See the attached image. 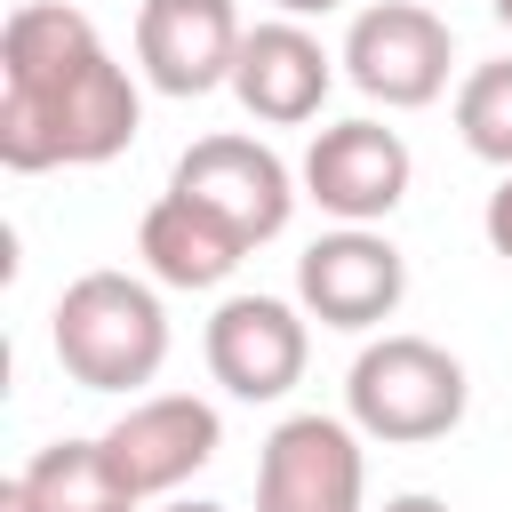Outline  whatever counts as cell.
Listing matches in <instances>:
<instances>
[{"label": "cell", "mask_w": 512, "mask_h": 512, "mask_svg": "<svg viewBox=\"0 0 512 512\" xmlns=\"http://www.w3.org/2000/svg\"><path fill=\"white\" fill-rule=\"evenodd\" d=\"M136 72L104 48L88 8L24 0L0 24V168H104L136 144Z\"/></svg>", "instance_id": "obj_1"}, {"label": "cell", "mask_w": 512, "mask_h": 512, "mask_svg": "<svg viewBox=\"0 0 512 512\" xmlns=\"http://www.w3.org/2000/svg\"><path fill=\"white\" fill-rule=\"evenodd\" d=\"M48 352L80 392H144L168 368L160 280H136V272H112V264L64 280V296L48 312Z\"/></svg>", "instance_id": "obj_2"}, {"label": "cell", "mask_w": 512, "mask_h": 512, "mask_svg": "<svg viewBox=\"0 0 512 512\" xmlns=\"http://www.w3.org/2000/svg\"><path fill=\"white\" fill-rule=\"evenodd\" d=\"M464 408H472L464 360L432 336H408V328H384L376 344H360V360L344 376V416L384 448L448 440L464 424Z\"/></svg>", "instance_id": "obj_3"}, {"label": "cell", "mask_w": 512, "mask_h": 512, "mask_svg": "<svg viewBox=\"0 0 512 512\" xmlns=\"http://www.w3.org/2000/svg\"><path fill=\"white\" fill-rule=\"evenodd\" d=\"M456 32L424 0H368L344 32V80L384 112H424L448 96Z\"/></svg>", "instance_id": "obj_4"}, {"label": "cell", "mask_w": 512, "mask_h": 512, "mask_svg": "<svg viewBox=\"0 0 512 512\" xmlns=\"http://www.w3.org/2000/svg\"><path fill=\"white\" fill-rule=\"evenodd\" d=\"M368 432L352 416H280L256 448V512H368Z\"/></svg>", "instance_id": "obj_5"}, {"label": "cell", "mask_w": 512, "mask_h": 512, "mask_svg": "<svg viewBox=\"0 0 512 512\" xmlns=\"http://www.w3.org/2000/svg\"><path fill=\"white\" fill-rule=\"evenodd\" d=\"M168 184H176V192H192L200 208H216L248 248L280 240V232H288V216H296V200H304V176H296L264 136H240V128L192 136Z\"/></svg>", "instance_id": "obj_6"}, {"label": "cell", "mask_w": 512, "mask_h": 512, "mask_svg": "<svg viewBox=\"0 0 512 512\" xmlns=\"http://www.w3.org/2000/svg\"><path fill=\"white\" fill-rule=\"evenodd\" d=\"M200 352H208V376L264 408V400H288L304 384V360H312V312L296 296H224L200 328Z\"/></svg>", "instance_id": "obj_7"}, {"label": "cell", "mask_w": 512, "mask_h": 512, "mask_svg": "<svg viewBox=\"0 0 512 512\" xmlns=\"http://www.w3.org/2000/svg\"><path fill=\"white\" fill-rule=\"evenodd\" d=\"M304 200L336 224H384L400 200H408V176H416V152L400 128L352 112V120H328L312 144H304Z\"/></svg>", "instance_id": "obj_8"}, {"label": "cell", "mask_w": 512, "mask_h": 512, "mask_svg": "<svg viewBox=\"0 0 512 512\" xmlns=\"http://www.w3.org/2000/svg\"><path fill=\"white\" fill-rule=\"evenodd\" d=\"M400 296H408V256L376 224H336L296 256V304L320 328L368 336V328H384L400 312Z\"/></svg>", "instance_id": "obj_9"}, {"label": "cell", "mask_w": 512, "mask_h": 512, "mask_svg": "<svg viewBox=\"0 0 512 512\" xmlns=\"http://www.w3.org/2000/svg\"><path fill=\"white\" fill-rule=\"evenodd\" d=\"M104 448H112V464L128 472V488L152 504V496H176L192 472L216 464L224 416H216L200 392H144V400H128V408L112 416Z\"/></svg>", "instance_id": "obj_10"}, {"label": "cell", "mask_w": 512, "mask_h": 512, "mask_svg": "<svg viewBox=\"0 0 512 512\" xmlns=\"http://www.w3.org/2000/svg\"><path fill=\"white\" fill-rule=\"evenodd\" d=\"M240 40H248V24L232 0H136V72L160 96L232 88Z\"/></svg>", "instance_id": "obj_11"}, {"label": "cell", "mask_w": 512, "mask_h": 512, "mask_svg": "<svg viewBox=\"0 0 512 512\" xmlns=\"http://www.w3.org/2000/svg\"><path fill=\"white\" fill-rule=\"evenodd\" d=\"M336 64H344V56H328V40H320L304 16H264V24H248V40H240L232 96H240V112L264 120V128H304V120H320V104H328V88H336Z\"/></svg>", "instance_id": "obj_12"}, {"label": "cell", "mask_w": 512, "mask_h": 512, "mask_svg": "<svg viewBox=\"0 0 512 512\" xmlns=\"http://www.w3.org/2000/svg\"><path fill=\"white\" fill-rule=\"evenodd\" d=\"M136 256H144V272H152L160 288H224V280L240 272L248 240H240L216 208H200L192 192L168 184V192L136 216Z\"/></svg>", "instance_id": "obj_13"}, {"label": "cell", "mask_w": 512, "mask_h": 512, "mask_svg": "<svg viewBox=\"0 0 512 512\" xmlns=\"http://www.w3.org/2000/svg\"><path fill=\"white\" fill-rule=\"evenodd\" d=\"M32 512H144V496L128 488V472L112 464L104 432L96 440H48L16 464Z\"/></svg>", "instance_id": "obj_14"}, {"label": "cell", "mask_w": 512, "mask_h": 512, "mask_svg": "<svg viewBox=\"0 0 512 512\" xmlns=\"http://www.w3.org/2000/svg\"><path fill=\"white\" fill-rule=\"evenodd\" d=\"M456 136L472 160L512 168V56H488L456 80Z\"/></svg>", "instance_id": "obj_15"}, {"label": "cell", "mask_w": 512, "mask_h": 512, "mask_svg": "<svg viewBox=\"0 0 512 512\" xmlns=\"http://www.w3.org/2000/svg\"><path fill=\"white\" fill-rule=\"evenodd\" d=\"M480 232H488V248L512 264V168L496 176V192H488V208H480Z\"/></svg>", "instance_id": "obj_16"}, {"label": "cell", "mask_w": 512, "mask_h": 512, "mask_svg": "<svg viewBox=\"0 0 512 512\" xmlns=\"http://www.w3.org/2000/svg\"><path fill=\"white\" fill-rule=\"evenodd\" d=\"M376 512H456L448 496H432V488H400V496H384Z\"/></svg>", "instance_id": "obj_17"}, {"label": "cell", "mask_w": 512, "mask_h": 512, "mask_svg": "<svg viewBox=\"0 0 512 512\" xmlns=\"http://www.w3.org/2000/svg\"><path fill=\"white\" fill-rule=\"evenodd\" d=\"M272 8H280V16H304V24H312V16H336L344 0H272Z\"/></svg>", "instance_id": "obj_18"}, {"label": "cell", "mask_w": 512, "mask_h": 512, "mask_svg": "<svg viewBox=\"0 0 512 512\" xmlns=\"http://www.w3.org/2000/svg\"><path fill=\"white\" fill-rule=\"evenodd\" d=\"M152 512H232V504H208V496H160Z\"/></svg>", "instance_id": "obj_19"}, {"label": "cell", "mask_w": 512, "mask_h": 512, "mask_svg": "<svg viewBox=\"0 0 512 512\" xmlns=\"http://www.w3.org/2000/svg\"><path fill=\"white\" fill-rule=\"evenodd\" d=\"M0 512H32V496H24V480H16V472L0 480Z\"/></svg>", "instance_id": "obj_20"}, {"label": "cell", "mask_w": 512, "mask_h": 512, "mask_svg": "<svg viewBox=\"0 0 512 512\" xmlns=\"http://www.w3.org/2000/svg\"><path fill=\"white\" fill-rule=\"evenodd\" d=\"M488 16H496V24H504V32H512V0H488Z\"/></svg>", "instance_id": "obj_21"}]
</instances>
